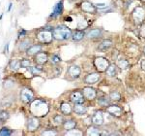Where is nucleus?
<instances>
[{"label":"nucleus","instance_id":"2eb2a0df","mask_svg":"<svg viewBox=\"0 0 145 136\" xmlns=\"http://www.w3.org/2000/svg\"><path fill=\"white\" fill-rule=\"evenodd\" d=\"M67 75L70 77L71 79H78L81 75V69L80 67L78 66V65H71L69 68H68L67 71Z\"/></svg>","mask_w":145,"mask_h":136},{"label":"nucleus","instance_id":"423d86ee","mask_svg":"<svg viewBox=\"0 0 145 136\" xmlns=\"http://www.w3.org/2000/svg\"><path fill=\"white\" fill-rule=\"evenodd\" d=\"M20 99L25 104L31 103L35 99L33 90L29 88H23L20 92Z\"/></svg>","mask_w":145,"mask_h":136},{"label":"nucleus","instance_id":"412c9836","mask_svg":"<svg viewBox=\"0 0 145 136\" xmlns=\"http://www.w3.org/2000/svg\"><path fill=\"white\" fill-rule=\"evenodd\" d=\"M32 43H33V41H32L31 38L22 39L18 44V50H20V51H26L27 49L32 45Z\"/></svg>","mask_w":145,"mask_h":136},{"label":"nucleus","instance_id":"f257e3e1","mask_svg":"<svg viewBox=\"0 0 145 136\" xmlns=\"http://www.w3.org/2000/svg\"><path fill=\"white\" fill-rule=\"evenodd\" d=\"M30 112L33 116L41 118V117H45L48 114L50 107L44 99L37 98L30 103Z\"/></svg>","mask_w":145,"mask_h":136},{"label":"nucleus","instance_id":"b1692460","mask_svg":"<svg viewBox=\"0 0 145 136\" xmlns=\"http://www.w3.org/2000/svg\"><path fill=\"white\" fill-rule=\"evenodd\" d=\"M100 129H99V126L95 125H89L86 129V135L88 136H99L100 135Z\"/></svg>","mask_w":145,"mask_h":136},{"label":"nucleus","instance_id":"6ab92c4d","mask_svg":"<svg viewBox=\"0 0 145 136\" xmlns=\"http://www.w3.org/2000/svg\"><path fill=\"white\" fill-rule=\"evenodd\" d=\"M60 112L64 115V116H70L72 115V106L70 102H62L60 104Z\"/></svg>","mask_w":145,"mask_h":136},{"label":"nucleus","instance_id":"72a5a7b5","mask_svg":"<svg viewBox=\"0 0 145 136\" xmlns=\"http://www.w3.org/2000/svg\"><path fill=\"white\" fill-rule=\"evenodd\" d=\"M30 65H31V60L28 58H22L20 60V68H29Z\"/></svg>","mask_w":145,"mask_h":136},{"label":"nucleus","instance_id":"6e6552de","mask_svg":"<svg viewBox=\"0 0 145 136\" xmlns=\"http://www.w3.org/2000/svg\"><path fill=\"white\" fill-rule=\"evenodd\" d=\"M81 90L83 92L85 100H87V101H94L98 96V91L92 86H85Z\"/></svg>","mask_w":145,"mask_h":136},{"label":"nucleus","instance_id":"9b49d317","mask_svg":"<svg viewBox=\"0 0 145 136\" xmlns=\"http://www.w3.org/2000/svg\"><path fill=\"white\" fill-rule=\"evenodd\" d=\"M70 101L74 104L76 103H84L85 101V97L83 95L82 90H74L70 94Z\"/></svg>","mask_w":145,"mask_h":136},{"label":"nucleus","instance_id":"79ce46f5","mask_svg":"<svg viewBox=\"0 0 145 136\" xmlns=\"http://www.w3.org/2000/svg\"><path fill=\"white\" fill-rule=\"evenodd\" d=\"M4 53H5L6 55H8V53H9V43L6 44L5 48H4Z\"/></svg>","mask_w":145,"mask_h":136},{"label":"nucleus","instance_id":"4c0bfd02","mask_svg":"<svg viewBox=\"0 0 145 136\" xmlns=\"http://www.w3.org/2000/svg\"><path fill=\"white\" fill-rule=\"evenodd\" d=\"M58 132L55 131L54 129H46L44 132L41 133V135H57Z\"/></svg>","mask_w":145,"mask_h":136},{"label":"nucleus","instance_id":"9d476101","mask_svg":"<svg viewBox=\"0 0 145 136\" xmlns=\"http://www.w3.org/2000/svg\"><path fill=\"white\" fill-rule=\"evenodd\" d=\"M101 80V73L98 71L96 72H91V73H88L84 77L83 82L87 85H94V84L98 83Z\"/></svg>","mask_w":145,"mask_h":136},{"label":"nucleus","instance_id":"aec40b11","mask_svg":"<svg viewBox=\"0 0 145 136\" xmlns=\"http://www.w3.org/2000/svg\"><path fill=\"white\" fill-rule=\"evenodd\" d=\"M112 46H113V41L111 39H105L99 44L98 50L100 51H106L107 50H109Z\"/></svg>","mask_w":145,"mask_h":136},{"label":"nucleus","instance_id":"473e14b6","mask_svg":"<svg viewBox=\"0 0 145 136\" xmlns=\"http://www.w3.org/2000/svg\"><path fill=\"white\" fill-rule=\"evenodd\" d=\"M9 118H10L9 112L5 111V110H2L1 113H0V121H1V123H5L6 121H8Z\"/></svg>","mask_w":145,"mask_h":136},{"label":"nucleus","instance_id":"f03ea898","mask_svg":"<svg viewBox=\"0 0 145 136\" xmlns=\"http://www.w3.org/2000/svg\"><path fill=\"white\" fill-rule=\"evenodd\" d=\"M52 35L53 39L57 40V41H64V40L72 38V32L67 25L60 24L52 29Z\"/></svg>","mask_w":145,"mask_h":136},{"label":"nucleus","instance_id":"4be33fe9","mask_svg":"<svg viewBox=\"0 0 145 136\" xmlns=\"http://www.w3.org/2000/svg\"><path fill=\"white\" fill-rule=\"evenodd\" d=\"M63 9H64V6H63V0H61V1H59L54 6V8H53V11H52V14H51L50 17H52V18L59 17L60 15H62Z\"/></svg>","mask_w":145,"mask_h":136},{"label":"nucleus","instance_id":"a878e982","mask_svg":"<svg viewBox=\"0 0 145 136\" xmlns=\"http://www.w3.org/2000/svg\"><path fill=\"white\" fill-rule=\"evenodd\" d=\"M117 68H118V66L116 64H111L110 63V65H109L108 68H107L106 71V75L108 77H110V78H114V77H116L118 74Z\"/></svg>","mask_w":145,"mask_h":136},{"label":"nucleus","instance_id":"c756f323","mask_svg":"<svg viewBox=\"0 0 145 136\" xmlns=\"http://www.w3.org/2000/svg\"><path fill=\"white\" fill-rule=\"evenodd\" d=\"M9 66H10L11 70H13V71H17L18 69H20V60L17 59V58H14V59H12L10 61Z\"/></svg>","mask_w":145,"mask_h":136},{"label":"nucleus","instance_id":"e433bc0d","mask_svg":"<svg viewBox=\"0 0 145 136\" xmlns=\"http://www.w3.org/2000/svg\"><path fill=\"white\" fill-rule=\"evenodd\" d=\"M14 86V82L11 81V80H5V82H4V88H6V90H10Z\"/></svg>","mask_w":145,"mask_h":136},{"label":"nucleus","instance_id":"393cba45","mask_svg":"<svg viewBox=\"0 0 145 136\" xmlns=\"http://www.w3.org/2000/svg\"><path fill=\"white\" fill-rule=\"evenodd\" d=\"M86 33L83 31V30H80V29H76L72 32V39L74 40V42H78V41H81L84 37H85Z\"/></svg>","mask_w":145,"mask_h":136},{"label":"nucleus","instance_id":"f8f14e48","mask_svg":"<svg viewBox=\"0 0 145 136\" xmlns=\"http://www.w3.org/2000/svg\"><path fill=\"white\" fill-rule=\"evenodd\" d=\"M26 127L28 131H36L38 128L40 127V121L38 119V117H31L27 119V123H26Z\"/></svg>","mask_w":145,"mask_h":136},{"label":"nucleus","instance_id":"a211bd4d","mask_svg":"<svg viewBox=\"0 0 145 136\" xmlns=\"http://www.w3.org/2000/svg\"><path fill=\"white\" fill-rule=\"evenodd\" d=\"M103 35V30L101 28H93L89 30V31L86 33L85 36L87 37L88 39L94 40V39H99L102 37Z\"/></svg>","mask_w":145,"mask_h":136},{"label":"nucleus","instance_id":"0eeeda50","mask_svg":"<svg viewBox=\"0 0 145 136\" xmlns=\"http://www.w3.org/2000/svg\"><path fill=\"white\" fill-rule=\"evenodd\" d=\"M80 8L84 13L91 14V15H95L98 13V7H96L95 4L88 0H83L80 2Z\"/></svg>","mask_w":145,"mask_h":136},{"label":"nucleus","instance_id":"20e7f679","mask_svg":"<svg viewBox=\"0 0 145 136\" xmlns=\"http://www.w3.org/2000/svg\"><path fill=\"white\" fill-rule=\"evenodd\" d=\"M95 69L97 70L100 73H104L106 71V69L108 68V66L110 65V62L107 59L106 57H96L93 61Z\"/></svg>","mask_w":145,"mask_h":136},{"label":"nucleus","instance_id":"49530a36","mask_svg":"<svg viewBox=\"0 0 145 136\" xmlns=\"http://www.w3.org/2000/svg\"><path fill=\"white\" fill-rule=\"evenodd\" d=\"M70 1H71V2H78V0H70Z\"/></svg>","mask_w":145,"mask_h":136},{"label":"nucleus","instance_id":"37998d69","mask_svg":"<svg viewBox=\"0 0 145 136\" xmlns=\"http://www.w3.org/2000/svg\"><path fill=\"white\" fill-rule=\"evenodd\" d=\"M122 133H120V132H113V133H110L109 135H121Z\"/></svg>","mask_w":145,"mask_h":136},{"label":"nucleus","instance_id":"5701e85b","mask_svg":"<svg viewBox=\"0 0 145 136\" xmlns=\"http://www.w3.org/2000/svg\"><path fill=\"white\" fill-rule=\"evenodd\" d=\"M76 125H78V123H76V119H66V121L63 123V128H64V130H66V131H70V130H72V129H74V128H76Z\"/></svg>","mask_w":145,"mask_h":136},{"label":"nucleus","instance_id":"c03bdc74","mask_svg":"<svg viewBox=\"0 0 145 136\" xmlns=\"http://www.w3.org/2000/svg\"><path fill=\"white\" fill-rule=\"evenodd\" d=\"M12 6H13V3H10V4H9V9H8V12H10V11H11Z\"/></svg>","mask_w":145,"mask_h":136},{"label":"nucleus","instance_id":"c85d7f7f","mask_svg":"<svg viewBox=\"0 0 145 136\" xmlns=\"http://www.w3.org/2000/svg\"><path fill=\"white\" fill-rule=\"evenodd\" d=\"M116 65H117V66L120 68V69L125 70V69H127V68L129 67L130 63H129L128 59H126V58H118Z\"/></svg>","mask_w":145,"mask_h":136},{"label":"nucleus","instance_id":"39448f33","mask_svg":"<svg viewBox=\"0 0 145 136\" xmlns=\"http://www.w3.org/2000/svg\"><path fill=\"white\" fill-rule=\"evenodd\" d=\"M132 18L135 24H141L145 22V8L142 6H137L132 12Z\"/></svg>","mask_w":145,"mask_h":136},{"label":"nucleus","instance_id":"2f4dec72","mask_svg":"<svg viewBox=\"0 0 145 136\" xmlns=\"http://www.w3.org/2000/svg\"><path fill=\"white\" fill-rule=\"evenodd\" d=\"M29 71L32 75H40L43 72V70H42V68L39 65H37V66H30Z\"/></svg>","mask_w":145,"mask_h":136},{"label":"nucleus","instance_id":"58836bf2","mask_svg":"<svg viewBox=\"0 0 145 136\" xmlns=\"http://www.w3.org/2000/svg\"><path fill=\"white\" fill-rule=\"evenodd\" d=\"M51 62L53 63V64H57V63H59L60 61H61V58H60L59 55H53L52 57H51Z\"/></svg>","mask_w":145,"mask_h":136},{"label":"nucleus","instance_id":"dca6fc26","mask_svg":"<svg viewBox=\"0 0 145 136\" xmlns=\"http://www.w3.org/2000/svg\"><path fill=\"white\" fill-rule=\"evenodd\" d=\"M72 111L78 116H82L87 113V107L84 105V103H76L72 106Z\"/></svg>","mask_w":145,"mask_h":136},{"label":"nucleus","instance_id":"ea45409f","mask_svg":"<svg viewBox=\"0 0 145 136\" xmlns=\"http://www.w3.org/2000/svg\"><path fill=\"white\" fill-rule=\"evenodd\" d=\"M27 34V31L24 29H20V31H18V38H20V37H23L25 36V35Z\"/></svg>","mask_w":145,"mask_h":136},{"label":"nucleus","instance_id":"ddd939ff","mask_svg":"<svg viewBox=\"0 0 145 136\" xmlns=\"http://www.w3.org/2000/svg\"><path fill=\"white\" fill-rule=\"evenodd\" d=\"M106 111L108 114H110L113 117H120L123 113V109L119 105L116 104H109L108 106L106 107Z\"/></svg>","mask_w":145,"mask_h":136},{"label":"nucleus","instance_id":"7c9ffc66","mask_svg":"<svg viewBox=\"0 0 145 136\" xmlns=\"http://www.w3.org/2000/svg\"><path fill=\"white\" fill-rule=\"evenodd\" d=\"M53 121L56 123V125H63V123L65 121L64 119V115L63 114H57L53 117Z\"/></svg>","mask_w":145,"mask_h":136},{"label":"nucleus","instance_id":"a18cd8bd","mask_svg":"<svg viewBox=\"0 0 145 136\" xmlns=\"http://www.w3.org/2000/svg\"><path fill=\"white\" fill-rule=\"evenodd\" d=\"M142 51H143V55H145V46L143 47V50H142Z\"/></svg>","mask_w":145,"mask_h":136},{"label":"nucleus","instance_id":"de8ad7c7","mask_svg":"<svg viewBox=\"0 0 145 136\" xmlns=\"http://www.w3.org/2000/svg\"><path fill=\"white\" fill-rule=\"evenodd\" d=\"M140 1H141V2H142V3H143V4H145V0H140Z\"/></svg>","mask_w":145,"mask_h":136},{"label":"nucleus","instance_id":"c9c22d12","mask_svg":"<svg viewBox=\"0 0 145 136\" xmlns=\"http://www.w3.org/2000/svg\"><path fill=\"white\" fill-rule=\"evenodd\" d=\"M139 36L141 38L145 39V22H142L140 24V27H139Z\"/></svg>","mask_w":145,"mask_h":136},{"label":"nucleus","instance_id":"4468645a","mask_svg":"<svg viewBox=\"0 0 145 136\" xmlns=\"http://www.w3.org/2000/svg\"><path fill=\"white\" fill-rule=\"evenodd\" d=\"M91 121H92V123L97 126H102L104 125V114H103L102 110H98L96 111L94 114H93L92 118H91Z\"/></svg>","mask_w":145,"mask_h":136},{"label":"nucleus","instance_id":"7ed1b4c3","mask_svg":"<svg viewBox=\"0 0 145 136\" xmlns=\"http://www.w3.org/2000/svg\"><path fill=\"white\" fill-rule=\"evenodd\" d=\"M37 40L42 44H50L52 42L53 35H52V28L51 27H44L42 29H39L36 33Z\"/></svg>","mask_w":145,"mask_h":136},{"label":"nucleus","instance_id":"f704fd0d","mask_svg":"<svg viewBox=\"0 0 145 136\" xmlns=\"http://www.w3.org/2000/svg\"><path fill=\"white\" fill-rule=\"evenodd\" d=\"M11 134H12V131L9 129L8 127H2L1 129H0V135L8 136V135H11Z\"/></svg>","mask_w":145,"mask_h":136},{"label":"nucleus","instance_id":"1a4fd4ad","mask_svg":"<svg viewBox=\"0 0 145 136\" xmlns=\"http://www.w3.org/2000/svg\"><path fill=\"white\" fill-rule=\"evenodd\" d=\"M33 61L35 64L39 65V66H43L45 65L46 62L48 61V53H45V51H39L38 53L33 57Z\"/></svg>","mask_w":145,"mask_h":136},{"label":"nucleus","instance_id":"f3484780","mask_svg":"<svg viewBox=\"0 0 145 136\" xmlns=\"http://www.w3.org/2000/svg\"><path fill=\"white\" fill-rule=\"evenodd\" d=\"M42 50H43V45H41V44H34V45H31L26 50V55L28 57H34L36 53H38Z\"/></svg>","mask_w":145,"mask_h":136},{"label":"nucleus","instance_id":"bb28decb","mask_svg":"<svg viewBox=\"0 0 145 136\" xmlns=\"http://www.w3.org/2000/svg\"><path fill=\"white\" fill-rule=\"evenodd\" d=\"M110 102H111V100H110V98H109V96L104 95V96L98 98V103H99V105L102 107H105V108L107 107L109 104H111Z\"/></svg>","mask_w":145,"mask_h":136},{"label":"nucleus","instance_id":"a19ab883","mask_svg":"<svg viewBox=\"0 0 145 136\" xmlns=\"http://www.w3.org/2000/svg\"><path fill=\"white\" fill-rule=\"evenodd\" d=\"M140 67H141V69L145 72V58L141 60V63H140Z\"/></svg>","mask_w":145,"mask_h":136},{"label":"nucleus","instance_id":"cd10ccee","mask_svg":"<svg viewBox=\"0 0 145 136\" xmlns=\"http://www.w3.org/2000/svg\"><path fill=\"white\" fill-rule=\"evenodd\" d=\"M109 98L112 102H119L121 101L122 99V96H121V93L119 91H116V90H112L110 93H109Z\"/></svg>","mask_w":145,"mask_h":136}]
</instances>
